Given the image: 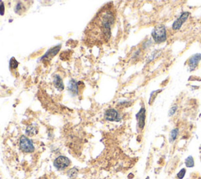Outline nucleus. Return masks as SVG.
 Wrapping results in <instances>:
<instances>
[{"instance_id":"nucleus-1","label":"nucleus","mask_w":201,"mask_h":179,"mask_svg":"<svg viewBox=\"0 0 201 179\" xmlns=\"http://www.w3.org/2000/svg\"><path fill=\"white\" fill-rule=\"evenodd\" d=\"M116 19L113 5L109 3L98 11L87 26L85 34L91 44L107 43L111 39L112 28Z\"/></svg>"},{"instance_id":"nucleus-2","label":"nucleus","mask_w":201,"mask_h":179,"mask_svg":"<svg viewBox=\"0 0 201 179\" xmlns=\"http://www.w3.org/2000/svg\"><path fill=\"white\" fill-rule=\"evenodd\" d=\"M152 41L156 44L165 43L167 39V31L166 27L163 25L156 26L151 32Z\"/></svg>"},{"instance_id":"nucleus-3","label":"nucleus","mask_w":201,"mask_h":179,"mask_svg":"<svg viewBox=\"0 0 201 179\" xmlns=\"http://www.w3.org/2000/svg\"><path fill=\"white\" fill-rule=\"evenodd\" d=\"M19 147L20 149L25 153H32L35 151V146L33 145V142L25 135H22L20 138Z\"/></svg>"},{"instance_id":"nucleus-4","label":"nucleus","mask_w":201,"mask_h":179,"mask_svg":"<svg viewBox=\"0 0 201 179\" xmlns=\"http://www.w3.org/2000/svg\"><path fill=\"white\" fill-rule=\"evenodd\" d=\"M71 165V160L65 156H60L54 160V167L57 171H64Z\"/></svg>"},{"instance_id":"nucleus-5","label":"nucleus","mask_w":201,"mask_h":179,"mask_svg":"<svg viewBox=\"0 0 201 179\" xmlns=\"http://www.w3.org/2000/svg\"><path fill=\"white\" fill-rule=\"evenodd\" d=\"M104 118L109 122H120L122 119L120 112L116 109H107L104 113Z\"/></svg>"},{"instance_id":"nucleus-6","label":"nucleus","mask_w":201,"mask_h":179,"mask_svg":"<svg viewBox=\"0 0 201 179\" xmlns=\"http://www.w3.org/2000/svg\"><path fill=\"white\" fill-rule=\"evenodd\" d=\"M189 16H190V13L189 11H185V12L182 13L179 15V17L173 23V25H172V30L174 31V32L179 31L181 29V28L182 27V25L185 24L186 21L188 20V18L189 17Z\"/></svg>"},{"instance_id":"nucleus-7","label":"nucleus","mask_w":201,"mask_h":179,"mask_svg":"<svg viewBox=\"0 0 201 179\" xmlns=\"http://www.w3.org/2000/svg\"><path fill=\"white\" fill-rule=\"evenodd\" d=\"M61 48V44H58V45L51 47L45 53V54L43 57H41L40 61H42L43 62H49L53 57H54L59 53Z\"/></svg>"},{"instance_id":"nucleus-8","label":"nucleus","mask_w":201,"mask_h":179,"mask_svg":"<svg viewBox=\"0 0 201 179\" xmlns=\"http://www.w3.org/2000/svg\"><path fill=\"white\" fill-rule=\"evenodd\" d=\"M145 119H146V108L145 105H142L138 112V113L136 114V120L138 123V128L139 130H142L145 128Z\"/></svg>"},{"instance_id":"nucleus-9","label":"nucleus","mask_w":201,"mask_h":179,"mask_svg":"<svg viewBox=\"0 0 201 179\" xmlns=\"http://www.w3.org/2000/svg\"><path fill=\"white\" fill-rule=\"evenodd\" d=\"M201 61V54H196L191 56L188 60V67L190 72H193L197 68L199 63Z\"/></svg>"},{"instance_id":"nucleus-10","label":"nucleus","mask_w":201,"mask_h":179,"mask_svg":"<svg viewBox=\"0 0 201 179\" xmlns=\"http://www.w3.org/2000/svg\"><path fill=\"white\" fill-rule=\"evenodd\" d=\"M79 83L76 81L75 79H71L68 82V91L72 97H76L79 95Z\"/></svg>"},{"instance_id":"nucleus-11","label":"nucleus","mask_w":201,"mask_h":179,"mask_svg":"<svg viewBox=\"0 0 201 179\" xmlns=\"http://www.w3.org/2000/svg\"><path fill=\"white\" fill-rule=\"evenodd\" d=\"M54 85L55 88L58 90L59 91H62L65 89V85H64L62 78L57 74H55L54 76Z\"/></svg>"},{"instance_id":"nucleus-12","label":"nucleus","mask_w":201,"mask_h":179,"mask_svg":"<svg viewBox=\"0 0 201 179\" xmlns=\"http://www.w3.org/2000/svg\"><path fill=\"white\" fill-rule=\"evenodd\" d=\"M178 134H179V130L178 128H174L173 130H171L170 132V137H169V141L171 143H173L178 137Z\"/></svg>"},{"instance_id":"nucleus-13","label":"nucleus","mask_w":201,"mask_h":179,"mask_svg":"<svg viewBox=\"0 0 201 179\" xmlns=\"http://www.w3.org/2000/svg\"><path fill=\"white\" fill-rule=\"evenodd\" d=\"M25 133L28 137L30 136H34L35 134L38 133V129L35 127L34 125H29L27 127L26 130H25Z\"/></svg>"},{"instance_id":"nucleus-14","label":"nucleus","mask_w":201,"mask_h":179,"mask_svg":"<svg viewBox=\"0 0 201 179\" xmlns=\"http://www.w3.org/2000/svg\"><path fill=\"white\" fill-rule=\"evenodd\" d=\"M14 11L18 15H21L22 13L25 11V9H24V5L22 4L21 2H18L17 3L16 6H15V8H14Z\"/></svg>"},{"instance_id":"nucleus-15","label":"nucleus","mask_w":201,"mask_h":179,"mask_svg":"<svg viewBox=\"0 0 201 179\" xmlns=\"http://www.w3.org/2000/svg\"><path fill=\"white\" fill-rule=\"evenodd\" d=\"M185 164L187 167L192 168L195 166V161H194V158L192 156H189L185 160Z\"/></svg>"},{"instance_id":"nucleus-16","label":"nucleus","mask_w":201,"mask_h":179,"mask_svg":"<svg viewBox=\"0 0 201 179\" xmlns=\"http://www.w3.org/2000/svg\"><path fill=\"white\" fill-rule=\"evenodd\" d=\"M18 65H19V63L17 61L16 58L14 57H11L10 60V69L11 71L16 70L18 67Z\"/></svg>"},{"instance_id":"nucleus-17","label":"nucleus","mask_w":201,"mask_h":179,"mask_svg":"<svg viewBox=\"0 0 201 179\" xmlns=\"http://www.w3.org/2000/svg\"><path fill=\"white\" fill-rule=\"evenodd\" d=\"M152 39H147L146 40H145L142 43H141V49L142 50H147L148 48H149L150 46H152Z\"/></svg>"},{"instance_id":"nucleus-18","label":"nucleus","mask_w":201,"mask_h":179,"mask_svg":"<svg viewBox=\"0 0 201 179\" xmlns=\"http://www.w3.org/2000/svg\"><path fill=\"white\" fill-rule=\"evenodd\" d=\"M161 54V51H160V50H155V51H153L150 54V56L149 57H148V62H150V61H153V60H155L156 57H158Z\"/></svg>"},{"instance_id":"nucleus-19","label":"nucleus","mask_w":201,"mask_h":179,"mask_svg":"<svg viewBox=\"0 0 201 179\" xmlns=\"http://www.w3.org/2000/svg\"><path fill=\"white\" fill-rule=\"evenodd\" d=\"M161 91H162V90H154V91H152V92L151 93V94H150L149 101V105H152V102L155 101L156 97L158 94H159V93H160Z\"/></svg>"},{"instance_id":"nucleus-20","label":"nucleus","mask_w":201,"mask_h":179,"mask_svg":"<svg viewBox=\"0 0 201 179\" xmlns=\"http://www.w3.org/2000/svg\"><path fill=\"white\" fill-rule=\"evenodd\" d=\"M77 173H78V169L76 167H73L68 171V176L71 178H73L77 175Z\"/></svg>"},{"instance_id":"nucleus-21","label":"nucleus","mask_w":201,"mask_h":179,"mask_svg":"<svg viewBox=\"0 0 201 179\" xmlns=\"http://www.w3.org/2000/svg\"><path fill=\"white\" fill-rule=\"evenodd\" d=\"M177 109H178V106H177L176 105H174L171 106V109H170V110H169L168 112V116H173L176 113Z\"/></svg>"},{"instance_id":"nucleus-22","label":"nucleus","mask_w":201,"mask_h":179,"mask_svg":"<svg viewBox=\"0 0 201 179\" xmlns=\"http://www.w3.org/2000/svg\"><path fill=\"white\" fill-rule=\"evenodd\" d=\"M185 173H186V170L185 168L181 169L179 171V172L177 174V178L178 179H182L184 178V177L185 175Z\"/></svg>"},{"instance_id":"nucleus-23","label":"nucleus","mask_w":201,"mask_h":179,"mask_svg":"<svg viewBox=\"0 0 201 179\" xmlns=\"http://www.w3.org/2000/svg\"><path fill=\"white\" fill-rule=\"evenodd\" d=\"M5 14V4L3 0H0V15L3 16Z\"/></svg>"},{"instance_id":"nucleus-24","label":"nucleus","mask_w":201,"mask_h":179,"mask_svg":"<svg viewBox=\"0 0 201 179\" xmlns=\"http://www.w3.org/2000/svg\"><path fill=\"white\" fill-rule=\"evenodd\" d=\"M131 105V102L128 101H120L118 104V106H123V107H127Z\"/></svg>"},{"instance_id":"nucleus-25","label":"nucleus","mask_w":201,"mask_h":179,"mask_svg":"<svg viewBox=\"0 0 201 179\" xmlns=\"http://www.w3.org/2000/svg\"><path fill=\"white\" fill-rule=\"evenodd\" d=\"M41 179H48V178H45V177H43V178H41Z\"/></svg>"},{"instance_id":"nucleus-26","label":"nucleus","mask_w":201,"mask_h":179,"mask_svg":"<svg viewBox=\"0 0 201 179\" xmlns=\"http://www.w3.org/2000/svg\"><path fill=\"white\" fill-rule=\"evenodd\" d=\"M145 179H149V177L148 176V177H147V178H145Z\"/></svg>"}]
</instances>
